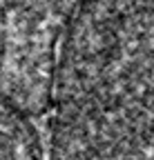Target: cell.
<instances>
[{"instance_id": "6da1fadb", "label": "cell", "mask_w": 154, "mask_h": 160, "mask_svg": "<svg viewBox=\"0 0 154 160\" xmlns=\"http://www.w3.org/2000/svg\"><path fill=\"white\" fill-rule=\"evenodd\" d=\"M47 113L51 160H154V0H87Z\"/></svg>"}, {"instance_id": "7a4b0ae2", "label": "cell", "mask_w": 154, "mask_h": 160, "mask_svg": "<svg viewBox=\"0 0 154 160\" xmlns=\"http://www.w3.org/2000/svg\"><path fill=\"white\" fill-rule=\"evenodd\" d=\"M87 0H0V96L29 116L49 107L61 45Z\"/></svg>"}, {"instance_id": "3957f363", "label": "cell", "mask_w": 154, "mask_h": 160, "mask_svg": "<svg viewBox=\"0 0 154 160\" xmlns=\"http://www.w3.org/2000/svg\"><path fill=\"white\" fill-rule=\"evenodd\" d=\"M0 160H45L34 116L0 96Z\"/></svg>"}]
</instances>
